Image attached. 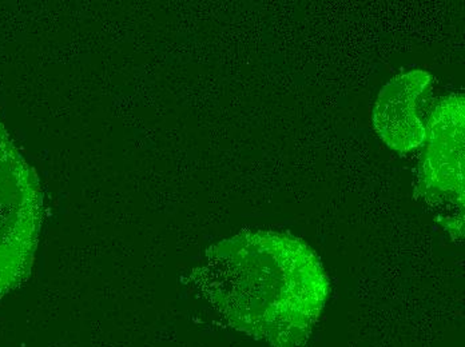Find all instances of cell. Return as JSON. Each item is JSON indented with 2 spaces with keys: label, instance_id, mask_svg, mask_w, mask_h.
<instances>
[{
  "label": "cell",
  "instance_id": "obj_4",
  "mask_svg": "<svg viewBox=\"0 0 465 347\" xmlns=\"http://www.w3.org/2000/svg\"><path fill=\"white\" fill-rule=\"evenodd\" d=\"M433 78L412 70L391 79L377 97L373 127L382 142L400 154L421 148L427 132L425 107Z\"/></svg>",
  "mask_w": 465,
  "mask_h": 347
},
{
  "label": "cell",
  "instance_id": "obj_2",
  "mask_svg": "<svg viewBox=\"0 0 465 347\" xmlns=\"http://www.w3.org/2000/svg\"><path fill=\"white\" fill-rule=\"evenodd\" d=\"M464 127L463 94L448 95L430 110L416 185V196L453 241L464 239Z\"/></svg>",
  "mask_w": 465,
  "mask_h": 347
},
{
  "label": "cell",
  "instance_id": "obj_3",
  "mask_svg": "<svg viewBox=\"0 0 465 347\" xmlns=\"http://www.w3.org/2000/svg\"><path fill=\"white\" fill-rule=\"evenodd\" d=\"M42 217L38 178L0 123V298L30 275Z\"/></svg>",
  "mask_w": 465,
  "mask_h": 347
},
{
  "label": "cell",
  "instance_id": "obj_1",
  "mask_svg": "<svg viewBox=\"0 0 465 347\" xmlns=\"http://www.w3.org/2000/svg\"><path fill=\"white\" fill-rule=\"evenodd\" d=\"M190 278L229 326L273 347L305 346L331 293L313 248L277 231L213 245Z\"/></svg>",
  "mask_w": 465,
  "mask_h": 347
}]
</instances>
